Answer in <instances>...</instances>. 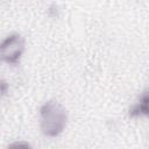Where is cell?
I'll use <instances>...</instances> for the list:
<instances>
[{
  "label": "cell",
  "instance_id": "cell-3",
  "mask_svg": "<svg viewBox=\"0 0 149 149\" xmlns=\"http://www.w3.org/2000/svg\"><path fill=\"white\" fill-rule=\"evenodd\" d=\"M130 116H148L149 118V90H147L140 98V100L133 105L129 109Z\"/></svg>",
  "mask_w": 149,
  "mask_h": 149
},
{
  "label": "cell",
  "instance_id": "cell-2",
  "mask_svg": "<svg viewBox=\"0 0 149 149\" xmlns=\"http://www.w3.org/2000/svg\"><path fill=\"white\" fill-rule=\"evenodd\" d=\"M24 51V38L20 34H10L0 44V55L3 62L17 65Z\"/></svg>",
  "mask_w": 149,
  "mask_h": 149
},
{
  "label": "cell",
  "instance_id": "cell-1",
  "mask_svg": "<svg viewBox=\"0 0 149 149\" xmlns=\"http://www.w3.org/2000/svg\"><path fill=\"white\" fill-rule=\"evenodd\" d=\"M68 122L65 108L55 100L45 101L40 108V128L43 135L56 137L61 135Z\"/></svg>",
  "mask_w": 149,
  "mask_h": 149
}]
</instances>
